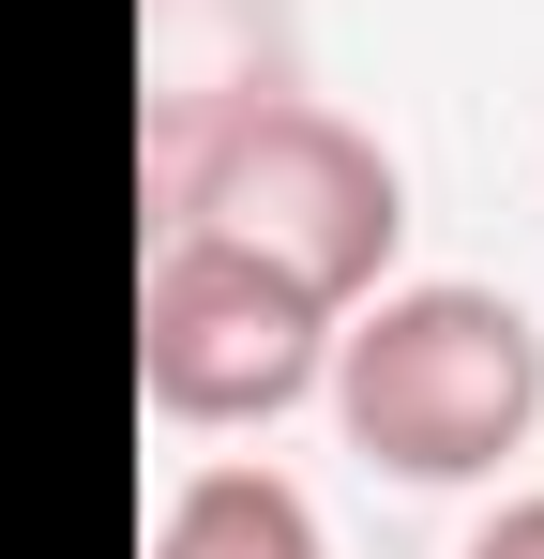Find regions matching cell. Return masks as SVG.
I'll list each match as a JSON object with an SVG mask.
<instances>
[{
	"instance_id": "6da1fadb",
	"label": "cell",
	"mask_w": 544,
	"mask_h": 559,
	"mask_svg": "<svg viewBox=\"0 0 544 559\" xmlns=\"http://www.w3.org/2000/svg\"><path fill=\"white\" fill-rule=\"evenodd\" d=\"M333 408L393 484H469L530 439L544 333L499 287H378V318L333 348Z\"/></svg>"
},
{
	"instance_id": "7a4b0ae2",
	"label": "cell",
	"mask_w": 544,
	"mask_h": 559,
	"mask_svg": "<svg viewBox=\"0 0 544 559\" xmlns=\"http://www.w3.org/2000/svg\"><path fill=\"white\" fill-rule=\"evenodd\" d=\"M167 227H212V242L272 258L287 287L348 302V287H378L393 227H409V197H393V152H378L363 121H333V106H303V92H272V106H243V121L197 152V182H181Z\"/></svg>"
},
{
	"instance_id": "3957f363",
	"label": "cell",
	"mask_w": 544,
	"mask_h": 559,
	"mask_svg": "<svg viewBox=\"0 0 544 559\" xmlns=\"http://www.w3.org/2000/svg\"><path fill=\"white\" fill-rule=\"evenodd\" d=\"M333 364V302L287 287L272 258L212 242V227H167V258L137 273V393L167 424H272L303 408Z\"/></svg>"
},
{
	"instance_id": "277c9868",
	"label": "cell",
	"mask_w": 544,
	"mask_h": 559,
	"mask_svg": "<svg viewBox=\"0 0 544 559\" xmlns=\"http://www.w3.org/2000/svg\"><path fill=\"white\" fill-rule=\"evenodd\" d=\"M137 76H152L137 182H152V212H181L197 152L287 92V0H137Z\"/></svg>"
},
{
	"instance_id": "5b68a950",
	"label": "cell",
	"mask_w": 544,
	"mask_h": 559,
	"mask_svg": "<svg viewBox=\"0 0 544 559\" xmlns=\"http://www.w3.org/2000/svg\"><path fill=\"white\" fill-rule=\"evenodd\" d=\"M152 559H318V514L272 468H197L167 499V530H152Z\"/></svg>"
},
{
	"instance_id": "8992f818",
	"label": "cell",
	"mask_w": 544,
	"mask_h": 559,
	"mask_svg": "<svg viewBox=\"0 0 544 559\" xmlns=\"http://www.w3.org/2000/svg\"><path fill=\"white\" fill-rule=\"evenodd\" d=\"M469 559H544V499H515V514H499V530H484Z\"/></svg>"
}]
</instances>
